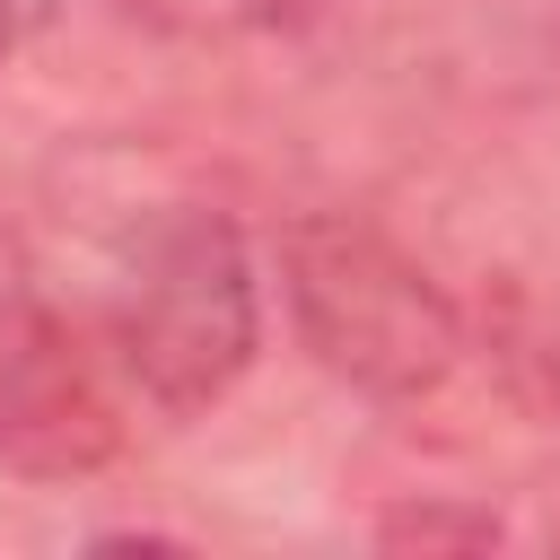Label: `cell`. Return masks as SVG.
Here are the masks:
<instances>
[{"mask_svg":"<svg viewBox=\"0 0 560 560\" xmlns=\"http://www.w3.org/2000/svg\"><path fill=\"white\" fill-rule=\"evenodd\" d=\"M44 18H52V0H0V61H9V52L44 26Z\"/></svg>","mask_w":560,"mask_h":560,"instance_id":"cell-7","label":"cell"},{"mask_svg":"<svg viewBox=\"0 0 560 560\" xmlns=\"http://www.w3.org/2000/svg\"><path fill=\"white\" fill-rule=\"evenodd\" d=\"M254 350H262V289H254V254L236 219L201 201L149 219V236L122 262V298H114L122 376L166 420H192L254 368Z\"/></svg>","mask_w":560,"mask_h":560,"instance_id":"cell-2","label":"cell"},{"mask_svg":"<svg viewBox=\"0 0 560 560\" xmlns=\"http://www.w3.org/2000/svg\"><path fill=\"white\" fill-rule=\"evenodd\" d=\"M280 298L298 350L368 402H420L464 368V306L385 228L306 210L280 236Z\"/></svg>","mask_w":560,"mask_h":560,"instance_id":"cell-1","label":"cell"},{"mask_svg":"<svg viewBox=\"0 0 560 560\" xmlns=\"http://www.w3.org/2000/svg\"><path fill=\"white\" fill-rule=\"evenodd\" d=\"M122 446V420L88 368V350L35 306L0 315V464L26 481H88Z\"/></svg>","mask_w":560,"mask_h":560,"instance_id":"cell-3","label":"cell"},{"mask_svg":"<svg viewBox=\"0 0 560 560\" xmlns=\"http://www.w3.org/2000/svg\"><path fill=\"white\" fill-rule=\"evenodd\" d=\"M18 306H35V262H26L18 228L0 219V315H18Z\"/></svg>","mask_w":560,"mask_h":560,"instance_id":"cell-6","label":"cell"},{"mask_svg":"<svg viewBox=\"0 0 560 560\" xmlns=\"http://www.w3.org/2000/svg\"><path fill=\"white\" fill-rule=\"evenodd\" d=\"M122 9H140V18H158V26H228V18H245L254 0H122Z\"/></svg>","mask_w":560,"mask_h":560,"instance_id":"cell-5","label":"cell"},{"mask_svg":"<svg viewBox=\"0 0 560 560\" xmlns=\"http://www.w3.org/2000/svg\"><path fill=\"white\" fill-rule=\"evenodd\" d=\"M385 542H499V516L490 508H411V516H385Z\"/></svg>","mask_w":560,"mask_h":560,"instance_id":"cell-4","label":"cell"}]
</instances>
